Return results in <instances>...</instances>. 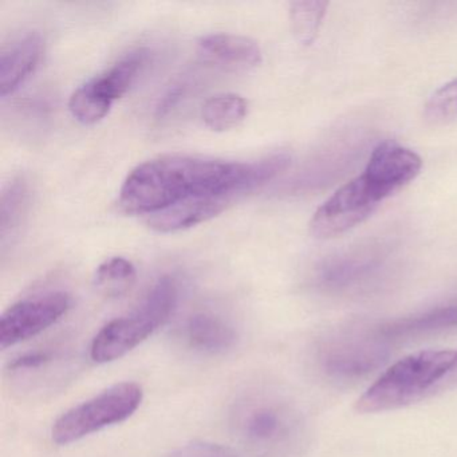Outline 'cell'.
Wrapping results in <instances>:
<instances>
[{
	"label": "cell",
	"mask_w": 457,
	"mask_h": 457,
	"mask_svg": "<svg viewBox=\"0 0 457 457\" xmlns=\"http://www.w3.org/2000/svg\"><path fill=\"white\" fill-rule=\"evenodd\" d=\"M148 60L145 49L135 50L100 76L79 87L69 100L71 116L84 125L105 119L112 106L132 87Z\"/></svg>",
	"instance_id": "52a82bcc"
},
{
	"label": "cell",
	"mask_w": 457,
	"mask_h": 457,
	"mask_svg": "<svg viewBox=\"0 0 457 457\" xmlns=\"http://www.w3.org/2000/svg\"><path fill=\"white\" fill-rule=\"evenodd\" d=\"M457 389V350H425L397 361L361 395V413L395 411Z\"/></svg>",
	"instance_id": "3957f363"
},
{
	"label": "cell",
	"mask_w": 457,
	"mask_h": 457,
	"mask_svg": "<svg viewBox=\"0 0 457 457\" xmlns=\"http://www.w3.org/2000/svg\"><path fill=\"white\" fill-rule=\"evenodd\" d=\"M385 255L376 250H357L326 259L315 270L312 285L328 295H363L378 285Z\"/></svg>",
	"instance_id": "9c48e42d"
},
{
	"label": "cell",
	"mask_w": 457,
	"mask_h": 457,
	"mask_svg": "<svg viewBox=\"0 0 457 457\" xmlns=\"http://www.w3.org/2000/svg\"><path fill=\"white\" fill-rule=\"evenodd\" d=\"M137 271L132 262L122 256H113L96 270L93 285L96 290L108 298H120L135 286Z\"/></svg>",
	"instance_id": "ac0fdd59"
},
{
	"label": "cell",
	"mask_w": 457,
	"mask_h": 457,
	"mask_svg": "<svg viewBox=\"0 0 457 457\" xmlns=\"http://www.w3.org/2000/svg\"><path fill=\"white\" fill-rule=\"evenodd\" d=\"M28 186L25 181L17 180L10 184L9 188L4 192L2 197V235L6 237L7 232L20 223L23 211L28 204Z\"/></svg>",
	"instance_id": "44dd1931"
},
{
	"label": "cell",
	"mask_w": 457,
	"mask_h": 457,
	"mask_svg": "<svg viewBox=\"0 0 457 457\" xmlns=\"http://www.w3.org/2000/svg\"><path fill=\"white\" fill-rule=\"evenodd\" d=\"M229 202L231 199L224 196L189 197L149 215L148 226L162 234L183 231L215 218Z\"/></svg>",
	"instance_id": "9a60e30c"
},
{
	"label": "cell",
	"mask_w": 457,
	"mask_h": 457,
	"mask_svg": "<svg viewBox=\"0 0 457 457\" xmlns=\"http://www.w3.org/2000/svg\"><path fill=\"white\" fill-rule=\"evenodd\" d=\"M422 160L416 152L395 141H384L371 152L362 175L384 199L419 176Z\"/></svg>",
	"instance_id": "8fae6325"
},
{
	"label": "cell",
	"mask_w": 457,
	"mask_h": 457,
	"mask_svg": "<svg viewBox=\"0 0 457 457\" xmlns=\"http://www.w3.org/2000/svg\"><path fill=\"white\" fill-rule=\"evenodd\" d=\"M384 200L365 176H358L315 211L310 231L317 239L341 237L368 220Z\"/></svg>",
	"instance_id": "ba28073f"
},
{
	"label": "cell",
	"mask_w": 457,
	"mask_h": 457,
	"mask_svg": "<svg viewBox=\"0 0 457 457\" xmlns=\"http://www.w3.org/2000/svg\"><path fill=\"white\" fill-rule=\"evenodd\" d=\"M179 296L180 288L175 277L159 278L135 310L114 318L96 334L90 358L96 363H108L125 357L170 320Z\"/></svg>",
	"instance_id": "277c9868"
},
{
	"label": "cell",
	"mask_w": 457,
	"mask_h": 457,
	"mask_svg": "<svg viewBox=\"0 0 457 457\" xmlns=\"http://www.w3.org/2000/svg\"><path fill=\"white\" fill-rule=\"evenodd\" d=\"M71 295L50 291L10 306L0 318V347L17 346L55 325L71 309Z\"/></svg>",
	"instance_id": "30bf717a"
},
{
	"label": "cell",
	"mask_w": 457,
	"mask_h": 457,
	"mask_svg": "<svg viewBox=\"0 0 457 457\" xmlns=\"http://www.w3.org/2000/svg\"><path fill=\"white\" fill-rule=\"evenodd\" d=\"M184 93L183 85H175V87H170L167 93H165L164 97L160 100L159 105L156 108V114L159 117L164 116L167 114L176 104L180 100L181 96Z\"/></svg>",
	"instance_id": "603a6c76"
},
{
	"label": "cell",
	"mask_w": 457,
	"mask_h": 457,
	"mask_svg": "<svg viewBox=\"0 0 457 457\" xmlns=\"http://www.w3.org/2000/svg\"><path fill=\"white\" fill-rule=\"evenodd\" d=\"M143 400L144 390L137 382L112 385L61 414L52 428L53 441L58 445H69L105 428L121 424L137 411Z\"/></svg>",
	"instance_id": "5b68a950"
},
{
	"label": "cell",
	"mask_w": 457,
	"mask_h": 457,
	"mask_svg": "<svg viewBox=\"0 0 457 457\" xmlns=\"http://www.w3.org/2000/svg\"><path fill=\"white\" fill-rule=\"evenodd\" d=\"M168 457H243L237 449L210 441H192L173 451Z\"/></svg>",
	"instance_id": "7402d4cb"
},
{
	"label": "cell",
	"mask_w": 457,
	"mask_h": 457,
	"mask_svg": "<svg viewBox=\"0 0 457 457\" xmlns=\"http://www.w3.org/2000/svg\"><path fill=\"white\" fill-rule=\"evenodd\" d=\"M392 347L374 334L373 328L342 331L328 337L317 349L320 373L337 384L365 378L382 368Z\"/></svg>",
	"instance_id": "8992f818"
},
{
	"label": "cell",
	"mask_w": 457,
	"mask_h": 457,
	"mask_svg": "<svg viewBox=\"0 0 457 457\" xmlns=\"http://www.w3.org/2000/svg\"><path fill=\"white\" fill-rule=\"evenodd\" d=\"M229 435L247 457H304L312 427L299 403L271 384L240 390L228 406Z\"/></svg>",
	"instance_id": "7a4b0ae2"
},
{
	"label": "cell",
	"mask_w": 457,
	"mask_h": 457,
	"mask_svg": "<svg viewBox=\"0 0 457 457\" xmlns=\"http://www.w3.org/2000/svg\"><path fill=\"white\" fill-rule=\"evenodd\" d=\"M424 119L428 124L440 127L457 120V79L438 87L425 104Z\"/></svg>",
	"instance_id": "ffe728a7"
},
{
	"label": "cell",
	"mask_w": 457,
	"mask_h": 457,
	"mask_svg": "<svg viewBox=\"0 0 457 457\" xmlns=\"http://www.w3.org/2000/svg\"><path fill=\"white\" fill-rule=\"evenodd\" d=\"M176 336L187 350L205 357L226 354L235 349L239 341L234 323L213 312H196L189 315Z\"/></svg>",
	"instance_id": "7c38bea8"
},
{
	"label": "cell",
	"mask_w": 457,
	"mask_h": 457,
	"mask_svg": "<svg viewBox=\"0 0 457 457\" xmlns=\"http://www.w3.org/2000/svg\"><path fill=\"white\" fill-rule=\"evenodd\" d=\"M197 47L205 60L224 68H255L263 60L258 42L235 34H208L199 39Z\"/></svg>",
	"instance_id": "2e32d148"
},
{
	"label": "cell",
	"mask_w": 457,
	"mask_h": 457,
	"mask_svg": "<svg viewBox=\"0 0 457 457\" xmlns=\"http://www.w3.org/2000/svg\"><path fill=\"white\" fill-rule=\"evenodd\" d=\"M44 38L37 31L12 42L0 54V95L7 97L17 92L38 68L44 54Z\"/></svg>",
	"instance_id": "5bb4252c"
},
{
	"label": "cell",
	"mask_w": 457,
	"mask_h": 457,
	"mask_svg": "<svg viewBox=\"0 0 457 457\" xmlns=\"http://www.w3.org/2000/svg\"><path fill=\"white\" fill-rule=\"evenodd\" d=\"M291 164L278 154L253 162L168 154L137 165L120 191V207L133 215H152L189 197H232L271 181Z\"/></svg>",
	"instance_id": "6da1fadb"
},
{
	"label": "cell",
	"mask_w": 457,
	"mask_h": 457,
	"mask_svg": "<svg viewBox=\"0 0 457 457\" xmlns=\"http://www.w3.org/2000/svg\"><path fill=\"white\" fill-rule=\"evenodd\" d=\"M328 7V2H318V0L317 2H293L290 4L293 33L304 46H310L317 38Z\"/></svg>",
	"instance_id": "d6986e66"
},
{
	"label": "cell",
	"mask_w": 457,
	"mask_h": 457,
	"mask_svg": "<svg viewBox=\"0 0 457 457\" xmlns=\"http://www.w3.org/2000/svg\"><path fill=\"white\" fill-rule=\"evenodd\" d=\"M247 114V101L234 93L213 96L202 109L203 121L213 132H227L239 127Z\"/></svg>",
	"instance_id": "e0dca14e"
},
{
	"label": "cell",
	"mask_w": 457,
	"mask_h": 457,
	"mask_svg": "<svg viewBox=\"0 0 457 457\" xmlns=\"http://www.w3.org/2000/svg\"><path fill=\"white\" fill-rule=\"evenodd\" d=\"M457 328V301L430 307L424 312H414L398 320H387L371 326L374 334L385 344L393 346L398 342L409 341L419 337L440 333Z\"/></svg>",
	"instance_id": "4fadbf2b"
}]
</instances>
